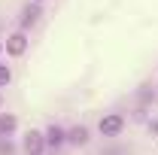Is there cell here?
Instances as JSON below:
<instances>
[{
  "label": "cell",
  "mask_w": 158,
  "mask_h": 155,
  "mask_svg": "<svg viewBox=\"0 0 158 155\" xmlns=\"http://www.w3.org/2000/svg\"><path fill=\"white\" fill-rule=\"evenodd\" d=\"M122 128H125V116H118V113L103 116V119H100V125H98L100 137H118V134H122Z\"/></svg>",
  "instance_id": "1"
},
{
  "label": "cell",
  "mask_w": 158,
  "mask_h": 155,
  "mask_svg": "<svg viewBox=\"0 0 158 155\" xmlns=\"http://www.w3.org/2000/svg\"><path fill=\"white\" fill-rule=\"evenodd\" d=\"M43 146H46V137L40 134V131H31V134L24 137V152L27 155H43Z\"/></svg>",
  "instance_id": "2"
},
{
  "label": "cell",
  "mask_w": 158,
  "mask_h": 155,
  "mask_svg": "<svg viewBox=\"0 0 158 155\" xmlns=\"http://www.w3.org/2000/svg\"><path fill=\"white\" fill-rule=\"evenodd\" d=\"M24 49H27V37H24V34H12V37L6 40V52H9V55L19 58V55H24Z\"/></svg>",
  "instance_id": "3"
},
{
  "label": "cell",
  "mask_w": 158,
  "mask_h": 155,
  "mask_svg": "<svg viewBox=\"0 0 158 155\" xmlns=\"http://www.w3.org/2000/svg\"><path fill=\"white\" fill-rule=\"evenodd\" d=\"M61 137H64V134H61L58 128H52V131L46 134V143H52V146H58V143H61Z\"/></svg>",
  "instance_id": "4"
},
{
  "label": "cell",
  "mask_w": 158,
  "mask_h": 155,
  "mask_svg": "<svg viewBox=\"0 0 158 155\" xmlns=\"http://www.w3.org/2000/svg\"><path fill=\"white\" fill-rule=\"evenodd\" d=\"M9 76H12V73H9V67H6V64H0V85H6Z\"/></svg>",
  "instance_id": "5"
},
{
  "label": "cell",
  "mask_w": 158,
  "mask_h": 155,
  "mask_svg": "<svg viewBox=\"0 0 158 155\" xmlns=\"http://www.w3.org/2000/svg\"><path fill=\"white\" fill-rule=\"evenodd\" d=\"M88 140V134H85V128H79V131H73V143H85Z\"/></svg>",
  "instance_id": "6"
},
{
  "label": "cell",
  "mask_w": 158,
  "mask_h": 155,
  "mask_svg": "<svg viewBox=\"0 0 158 155\" xmlns=\"http://www.w3.org/2000/svg\"><path fill=\"white\" fill-rule=\"evenodd\" d=\"M12 125H15V122H12V119H0V128H3V131H9V128H12Z\"/></svg>",
  "instance_id": "7"
},
{
  "label": "cell",
  "mask_w": 158,
  "mask_h": 155,
  "mask_svg": "<svg viewBox=\"0 0 158 155\" xmlns=\"http://www.w3.org/2000/svg\"><path fill=\"white\" fill-rule=\"evenodd\" d=\"M37 3H40V0H37Z\"/></svg>",
  "instance_id": "8"
}]
</instances>
